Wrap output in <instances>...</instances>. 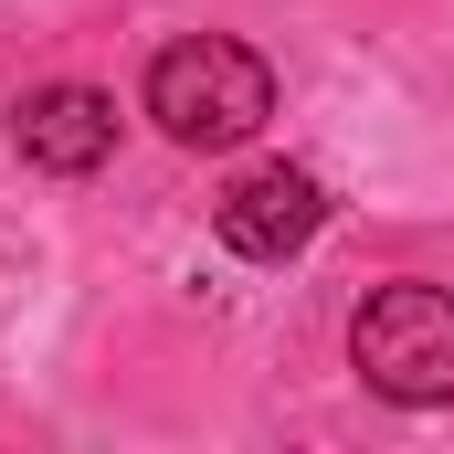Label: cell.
<instances>
[{
  "label": "cell",
  "instance_id": "obj_1",
  "mask_svg": "<svg viewBox=\"0 0 454 454\" xmlns=\"http://www.w3.org/2000/svg\"><path fill=\"white\" fill-rule=\"evenodd\" d=\"M148 116L180 137V148H243L264 116H275V64L254 43H223V32H191L148 64Z\"/></svg>",
  "mask_w": 454,
  "mask_h": 454
},
{
  "label": "cell",
  "instance_id": "obj_2",
  "mask_svg": "<svg viewBox=\"0 0 454 454\" xmlns=\"http://www.w3.org/2000/svg\"><path fill=\"white\" fill-rule=\"evenodd\" d=\"M348 359H359V380H370L380 402H402V412L454 402V286H423V275L370 286L359 317H348Z\"/></svg>",
  "mask_w": 454,
  "mask_h": 454
},
{
  "label": "cell",
  "instance_id": "obj_3",
  "mask_svg": "<svg viewBox=\"0 0 454 454\" xmlns=\"http://www.w3.org/2000/svg\"><path fill=\"white\" fill-rule=\"evenodd\" d=\"M212 223H223V243L243 264H286V254H307L317 223H328V180H317V169H286V159H275V169H243Z\"/></svg>",
  "mask_w": 454,
  "mask_h": 454
},
{
  "label": "cell",
  "instance_id": "obj_4",
  "mask_svg": "<svg viewBox=\"0 0 454 454\" xmlns=\"http://www.w3.org/2000/svg\"><path fill=\"white\" fill-rule=\"evenodd\" d=\"M11 137H21L32 169L85 180V169H106V159H116V96H96V85H43V96H21Z\"/></svg>",
  "mask_w": 454,
  "mask_h": 454
}]
</instances>
